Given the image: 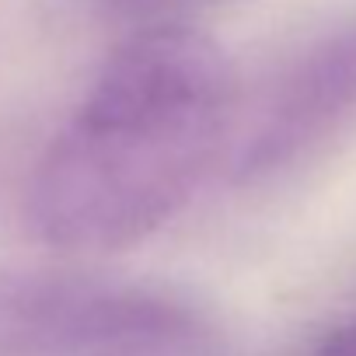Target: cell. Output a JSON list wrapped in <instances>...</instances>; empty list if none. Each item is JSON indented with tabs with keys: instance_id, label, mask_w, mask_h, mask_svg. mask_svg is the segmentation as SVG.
<instances>
[{
	"instance_id": "5",
	"label": "cell",
	"mask_w": 356,
	"mask_h": 356,
	"mask_svg": "<svg viewBox=\"0 0 356 356\" xmlns=\"http://www.w3.org/2000/svg\"><path fill=\"white\" fill-rule=\"evenodd\" d=\"M98 4L108 11H119V15H136V11H150V8L164 4V0H98Z\"/></svg>"
},
{
	"instance_id": "3",
	"label": "cell",
	"mask_w": 356,
	"mask_h": 356,
	"mask_svg": "<svg viewBox=\"0 0 356 356\" xmlns=\"http://www.w3.org/2000/svg\"><path fill=\"white\" fill-rule=\"evenodd\" d=\"M356 119V15L293 53L238 108L227 164L234 182H266L339 136Z\"/></svg>"
},
{
	"instance_id": "2",
	"label": "cell",
	"mask_w": 356,
	"mask_h": 356,
	"mask_svg": "<svg viewBox=\"0 0 356 356\" xmlns=\"http://www.w3.org/2000/svg\"><path fill=\"white\" fill-rule=\"evenodd\" d=\"M0 356H224L217 325L157 286L0 273Z\"/></svg>"
},
{
	"instance_id": "4",
	"label": "cell",
	"mask_w": 356,
	"mask_h": 356,
	"mask_svg": "<svg viewBox=\"0 0 356 356\" xmlns=\"http://www.w3.org/2000/svg\"><path fill=\"white\" fill-rule=\"evenodd\" d=\"M304 356H356V318L325 332Z\"/></svg>"
},
{
	"instance_id": "1",
	"label": "cell",
	"mask_w": 356,
	"mask_h": 356,
	"mask_svg": "<svg viewBox=\"0 0 356 356\" xmlns=\"http://www.w3.org/2000/svg\"><path fill=\"white\" fill-rule=\"evenodd\" d=\"M238 77L186 25L133 32L95 74L25 186L29 231L60 252H119L161 231L231 150Z\"/></svg>"
}]
</instances>
